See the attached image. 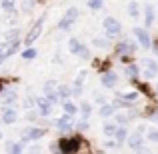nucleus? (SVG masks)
Masks as SVG:
<instances>
[{
  "label": "nucleus",
  "mask_w": 158,
  "mask_h": 154,
  "mask_svg": "<svg viewBox=\"0 0 158 154\" xmlns=\"http://www.w3.org/2000/svg\"><path fill=\"white\" fill-rule=\"evenodd\" d=\"M118 96L122 98V100L126 102L128 106H132V104H134V102H136V100L140 98V92H136V90H130V92H120Z\"/></svg>",
  "instance_id": "6ab92c4d"
},
{
  "label": "nucleus",
  "mask_w": 158,
  "mask_h": 154,
  "mask_svg": "<svg viewBox=\"0 0 158 154\" xmlns=\"http://www.w3.org/2000/svg\"><path fill=\"white\" fill-rule=\"evenodd\" d=\"M78 110H80L82 118H90V114H92V106H90V102H82Z\"/></svg>",
  "instance_id": "c756f323"
},
{
  "label": "nucleus",
  "mask_w": 158,
  "mask_h": 154,
  "mask_svg": "<svg viewBox=\"0 0 158 154\" xmlns=\"http://www.w3.org/2000/svg\"><path fill=\"white\" fill-rule=\"evenodd\" d=\"M102 26H104V30H106V36H108V38L120 36V32H122V24H120L118 20L114 18V16H106L104 22H102Z\"/></svg>",
  "instance_id": "0eeeda50"
},
{
  "label": "nucleus",
  "mask_w": 158,
  "mask_h": 154,
  "mask_svg": "<svg viewBox=\"0 0 158 154\" xmlns=\"http://www.w3.org/2000/svg\"><path fill=\"white\" fill-rule=\"evenodd\" d=\"M144 24H146V28H150L154 24V6L152 4L144 6Z\"/></svg>",
  "instance_id": "a211bd4d"
},
{
  "label": "nucleus",
  "mask_w": 158,
  "mask_h": 154,
  "mask_svg": "<svg viewBox=\"0 0 158 154\" xmlns=\"http://www.w3.org/2000/svg\"><path fill=\"white\" fill-rule=\"evenodd\" d=\"M74 128H76V130H88V118H82L80 122H76Z\"/></svg>",
  "instance_id": "c9c22d12"
},
{
  "label": "nucleus",
  "mask_w": 158,
  "mask_h": 154,
  "mask_svg": "<svg viewBox=\"0 0 158 154\" xmlns=\"http://www.w3.org/2000/svg\"><path fill=\"white\" fill-rule=\"evenodd\" d=\"M42 88H44V94H48V92H56V90H58V82H56V80H46Z\"/></svg>",
  "instance_id": "7c9ffc66"
},
{
  "label": "nucleus",
  "mask_w": 158,
  "mask_h": 154,
  "mask_svg": "<svg viewBox=\"0 0 158 154\" xmlns=\"http://www.w3.org/2000/svg\"><path fill=\"white\" fill-rule=\"evenodd\" d=\"M82 90H84V86L72 84V96H82Z\"/></svg>",
  "instance_id": "4c0bfd02"
},
{
  "label": "nucleus",
  "mask_w": 158,
  "mask_h": 154,
  "mask_svg": "<svg viewBox=\"0 0 158 154\" xmlns=\"http://www.w3.org/2000/svg\"><path fill=\"white\" fill-rule=\"evenodd\" d=\"M100 82H102V86H106V88H114L116 82H118V74L112 72V70H106V72H102Z\"/></svg>",
  "instance_id": "4468645a"
},
{
  "label": "nucleus",
  "mask_w": 158,
  "mask_h": 154,
  "mask_svg": "<svg viewBox=\"0 0 158 154\" xmlns=\"http://www.w3.org/2000/svg\"><path fill=\"white\" fill-rule=\"evenodd\" d=\"M0 102H2V106H14L18 102V92L14 88H4L0 92Z\"/></svg>",
  "instance_id": "9b49d317"
},
{
  "label": "nucleus",
  "mask_w": 158,
  "mask_h": 154,
  "mask_svg": "<svg viewBox=\"0 0 158 154\" xmlns=\"http://www.w3.org/2000/svg\"><path fill=\"white\" fill-rule=\"evenodd\" d=\"M0 8H2L6 14L16 10V0H0Z\"/></svg>",
  "instance_id": "393cba45"
},
{
  "label": "nucleus",
  "mask_w": 158,
  "mask_h": 154,
  "mask_svg": "<svg viewBox=\"0 0 158 154\" xmlns=\"http://www.w3.org/2000/svg\"><path fill=\"white\" fill-rule=\"evenodd\" d=\"M136 42H132V40H120L118 44H116V52L120 54V56H128V54H134L136 52Z\"/></svg>",
  "instance_id": "f8f14e48"
},
{
  "label": "nucleus",
  "mask_w": 158,
  "mask_h": 154,
  "mask_svg": "<svg viewBox=\"0 0 158 154\" xmlns=\"http://www.w3.org/2000/svg\"><path fill=\"white\" fill-rule=\"evenodd\" d=\"M146 140H148V142H158V130L148 128V130H146Z\"/></svg>",
  "instance_id": "473e14b6"
},
{
  "label": "nucleus",
  "mask_w": 158,
  "mask_h": 154,
  "mask_svg": "<svg viewBox=\"0 0 158 154\" xmlns=\"http://www.w3.org/2000/svg\"><path fill=\"white\" fill-rule=\"evenodd\" d=\"M116 128H118V124H116V122H108V120H106V122L102 124V132H104L106 136H114Z\"/></svg>",
  "instance_id": "bb28decb"
},
{
  "label": "nucleus",
  "mask_w": 158,
  "mask_h": 154,
  "mask_svg": "<svg viewBox=\"0 0 158 154\" xmlns=\"http://www.w3.org/2000/svg\"><path fill=\"white\" fill-rule=\"evenodd\" d=\"M94 94H96V96H94V100H96L98 104H104V102H106V100H104V96H102L100 92H94Z\"/></svg>",
  "instance_id": "79ce46f5"
},
{
  "label": "nucleus",
  "mask_w": 158,
  "mask_h": 154,
  "mask_svg": "<svg viewBox=\"0 0 158 154\" xmlns=\"http://www.w3.org/2000/svg\"><path fill=\"white\" fill-rule=\"evenodd\" d=\"M140 68H142L144 78H156V74H158V62L152 60V58H142V60H140Z\"/></svg>",
  "instance_id": "6e6552de"
},
{
  "label": "nucleus",
  "mask_w": 158,
  "mask_h": 154,
  "mask_svg": "<svg viewBox=\"0 0 158 154\" xmlns=\"http://www.w3.org/2000/svg\"><path fill=\"white\" fill-rule=\"evenodd\" d=\"M44 96H46L48 100H50V102L54 104V106H56V104H60V102H62V98L58 96V92H48V94H44Z\"/></svg>",
  "instance_id": "f704fd0d"
},
{
  "label": "nucleus",
  "mask_w": 158,
  "mask_h": 154,
  "mask_svg": "<svg viewBox=\"0 0 158 154\" xmlns=\"http://www.w3.org/2000/svg\"><path fill=\"white\" fill-rule=\"evenodd\" d=\"M124 74H126L128 78H136L140 74V64H136V62H126V66H124Z\"/></svg>",
  "instance_id": "dca6fc26"
},
{
  "label": "nucleus",
  "mask_w": 158,
  "mask_h": 154,
  "mask_svg": "<svg viewBox=\"0 0 158 154\" xmlns=\"http://www.w3.org/2000/svg\"><path fill=\"white\" fill-rule=\"evenodd\" d=\"M114 112H116V106H114V104H106L104 102L100 106V116H102V118H108V116H112Z\"/></svg>",
  "instance_id": "a878e982"
},
{
  "label": "nucleus",
  "mask_w": 158,
  "mask_h": 154,
  "mask_svg": "<svg viewBox=\"0 0 158 154\" xmlns=\"http://www.w3.org/2000/svg\"><path fill=\"white\" fill-rule=\"evenodd\" d=\"M34 2H36V0H24V2H22V12H30L32 6H34Z\"/></svg>",
  "instance_id": "e433bc0d"
},
{
  "label": "nucleus",
  "mask_w": 158,
  "mask_h": 154,
  "mask_svg": "<svg viewBox=\"0 0 158 154\" xmlns=\"http://www.w3.org/2000/svg\"><path fill=\"white\" fill-rule=\"evenodd\" d=\"M4 150H6V152H14V154H18V152H22V150H24V142L6 140V142H4Z\"/></svg>",
  "instance_id": "f3484780"
},
{
  "label": "nucleus",
  "mask_w": 158,
  "mask_h": 154,
  "mask_svg": "<svg viewBox=\"0 0 158 154\" xmlns=\"http://www.w3.org/2000/svg\"><path fill=\"white\" fill-rule=\"evenodd\" d=\"M132 118V114H118L116 116V120H118V124H126L128 120Z\"/></svg>",
  "instance_id": "58836bf2"
},
{
  "label": "nucleus",
  "mask_w": 158,
  "mask_h": 154,
  "mask_svg": "<svg viewBox=\"0 0 158 154\" xmlns=\"http://www.w3.org/2000/svg\"><path fill=\"white\" fill-rule=\"evenodd\" d=\"M0 140H2V130H0Z\"/></svg>",
  "instance_id": "49530a36"
},
{
  "label": "nucleus",
  "mask_w": 158,
  "mask_h": 154,
  "mask_svg": "<svg viewBox=\"0 0 158 154\" xmlns=\"http://www.w3.org/2000/svg\"><path fill=\"white\" fill-rule=\"evenodd\" d=\"M8 44H10V42H6V40H2V42H0V56H4V52H6Z\"/></svg>",
  "instance_id": "a19ab883"
},
{
  "label": "nucleus",
  "mask_w": 158,
  "mask_h": 154,
  "mask_svg": "<svg viewBox=\"0 0 158 154\" xmlns=\"http://www.w3.org/2000/svg\"><path fill=\"white\" fill-rule=\"evenodd\" d=\"M52 124L58 128L60 132H70L74 128V120H72V116L70 114H62L60 118H56V120H52Z\"/></svg>",
  "instance_id": "9d476101"
},
{
  "label": "nucleus",
  "mask_w": 158,
  "mask_h": 154,
  "mask_svg": "<svg viewBox=\"0 0 158 154\" xmlns=\"http://www.w3.org/2000/svg\"><path fill=\"white\" fill-rule=\"evenodd\" d=\"M86 76H88V70H86V68H82L80 72L76 74V78H74V84H80V86H84V82H86Z\"/></svg>",
  "instance_id": "2f4dec72"
},
{
  "label": "nucleus",
  "mask_w": 158,
  "mask_h": 154,
  "mask_svg": "<svg viewBox=\"0 0 158 154\" xmlns=\"http://www.w3.org/2000/svg\"><path fill=\"white\" fill-rule=\"evenodd\" d=\"M114 140L118 144H122L124 140H128V130H126V126H118L116 128V132H114Z\"/></svg>",
  "instance_id": "5701e85b"
},
{
  "label": "nucleus",
  "mask_w": 158,
  "mask_h": 154,
  "mask_svg": "<svg viewBox=\"0 0 158 154\" xmlns=\"http://www.w3.org/2000/svg\"><path fill=\"white\" fill-rule=\"evenodd\" d=\"M44 134H46V128H40V126H26L22 132H20V142H24V144L36 142V140H40Z\"/></svg>",
  "instance_id": "7ed1b4c3"
},
{
  "label": "nucleus",
  "mask_w": 158,
  "mask_h": 154,
  "mask_svg": "<svg viewBox=\"0 0 158 154\" xmlns=\"http://www.w3.org/2000/svg\"><path fill=\"white\" fill-rule=\"evenodd\" d=\"M134 36H136V40H138V44L142 48H150V36H148V32H146V28H140V26H136L134 28Z\"/></svg>",
  "instance_id": "ddd939ff"
},
{
  "label": "nucleus",
  "mask_w": 158,
  "mask_h": 154,
  "mask_svg": "<svg viewBox=\"0 0 158 154\" xmlns=\"http://www.w3.org/2000/svg\"><path fill=\"white\" fill-rule=\"evenodd\" d=\"M20 38V28H10L8 32H4V40L6 42H12V40H18Z\"/></svg>",
  "instance_id": "cd10ccee"
},
{
  "label": "nucleus",
  "mask_w": 158,
  "mask_h": 154,
  "mask_svg": "<svg viewBox=\"0 0 158 154\" xmlns=\"http://www.w3.org/2000/svg\"><path fill=\"white\" fill-rule=\"evenodd\" d=\"M54 64H62V56H60V54H56V56H54Z\"/></svg>",
  "instance_id": "37998d69"
},
{
  "label": "nucleus",
  "mask_w": 158,
  "mask_h": 154,
  "mask_svg": "<svg viewBox=\"0 0 158 154\" xmlns=\"http://www.w3.org/2000/svg\"><path fill=\"white\" fill-rule=\"evenodd\" d=\"M128 146L132 148V150H142L144 148V134L142 132H136V134H132V136H128Z\"/></svg>",
  "instance_id": "2eb2a0df"
},
{
  "label": "nucleus",
  "mask_w": 158,
  "mask_h": 154,
  "mask_svg": "<svg viewBox=\"0 0 158 154\" xmlns=\"http://www.w3.org/2000/svg\"><path fill=\"white\" fill-rule=\"evenodd\" d=\"M28 150H30V152H40V150H42V148H40L38 144H36V146H30V148H28Z\"/></svg>",
  "instance_id": "c03bdc74"
},
{
  "label": "nucleus",
  "mask_w": 158,
  "mask_h": 154,
  "mask_svg": "<svg viewBox=\"0 0 158 154\" xmlns=\"http://www.w3.org/2000/svg\"><path fill=\"white\" fill-rule=\"evenodd\" d=\"M34 108L38 110L40 118H48V116L52 114V110H54V104L48 100L46 96H36L34 98Z\"/></svg>",
  "instance_id": "39448f33"
},
{
  "label": "nucleus",
  "mask_w": 158,
  "mask_h": 154,
  "mask_svg": "<svg viewBox=\"0 0 158 154\" xmlns=\"http://www.w3.org/2000/svg\"><path fill=\"white\" fill-rule=\"evenodd\" d=\"M128 14H130V18L132 20H136L140 16V8H138V2H134V0H132L130 4H128Z\"/></svg>",
  "instance_id": "c85d7f7f"
},
{
  "label": "nucleus",
  "mask_w": 158,
  "mask_h": 154,
  "mask_svg": "<svg viewBox=\"0 0 158 154\" xmlns=\"http://www.w3.org/2000/svg\"><path fill=\"white\" fill-rule=\"evenodd\" d=\"M80 144H82V140L78 138V136H66V138L58 140V150L64 152V154L78 152V150H80Z\"/></svg>",
  "instance_id": "20e7f679"
},
{
  "label": "nucleus",
  "mask_w": 158,
  "mask_h": 154,
  "mask_svg": "<svg viewBox=\"0 0 158 154\" xmlns=\"http://www.w3.org/2000/svg\"><path fill=\"white\" fill-rule=\"evenodd\" d=\"M58 96L62 98V102L64 100H68V96H72V86H68V84H58Z\"/></svg>",
  "instance_id": "aec40b11"
},
{
  "label": "nucleus",
  "mask_w": 158,
  "mask_h": 154,
  "mask_svg": "<svg viewBox=\"0 0 158 154\" xmlns=\"http://www.w3.org/2000/svg\"><path fill=\"white\" fill-rule=\"evenodd\" d=\"M90 46L98 48V50H104V48L110 46V44H108V38H102V36H94L92 42H90Z\"/></svg>",
  "instance_id": "4be33fe9"
},
{
  "label": "nucleus",
  "mask_w": 158,
  "mask_h": 154,
  "mask_svg": "<svg viewBox=\"0 0 158 154\" xmlns=\"http://www.w3.org/2000/svg\"><path fill=\"white\" fill-rule=\"evenodd\" d=\"M150 120H152V122H158V112H152V114H150Z\"/></svg>",
  "instance_id": "a18cd8bd"
},
{
  "label": "nucleus",
  "mask_w": 158,
  "mask_h": 154,
  "mask_svg": "<svg viewBox=\"0 0 158 154\" xmlns=\"http://www.w3.org/2000/svg\"><path fill=\"white\" fill-rule=\"evenodd\" d=\"M104 6V0H88V8L90 10H100Z\"/></svg>",
  "instance_id": "72a5a7b5"
},
{
  "label": "nucleus",
  "mask_w": 158,
  "mask_h": 154,
  "mask_svg": "<svg viewBox=\"0 0 158 154\" xmlns=\"http://www.w3.org/2000/svg\"><path fill=\"white\" fill-rule=\"evenodd\" d=\"M44 20H46V16L42 14V16H40V18L34 22V24H32V28L28 30V34L24 36V40H22L24 46H32V44H34L36 40L40 38V34H42V28H44Z\"/></svg>",
  "instance_id": "f257e3e1"
},
{
  "label": "nucleus",
  "mask_w": 158,
  "mask_h": 154,
  "mask_svg": "<svg viewBox=\"0 0 158 154\" xmlns=\"http://www.w3.org/2000/svg\"><path fill=\"white\" fill-rule=\"evenodd\" d=\"M18 120V110L16 106H2V114H0V122H4L6 126L14 124Z\"/></svg>",
  "instance_id": "1a4fd4ad"
},
{
  "label": "nucleus",
  "mask_w": 158,
  "mask_h": 154,
  "mask_svg": "<svg viewBox=\"0 0 158 154\" xmlns=\"http://www.w3.org/2000/svg\"><path fill=\"white\" fill-rule=\"evenodd\" d=\"M78 14H80V12H78V8H76V6H70L68 10L64 12V16L58 20V30H60V32H68L70 28L74 26V22H76Z\"/></svg>",
  "instance_id": "f03ea898"
},
{
  "label": "nucleus",
  "mask_w": 158,
  "mask_h": 154,
  "mask_svg": "<svg viewBox=\"0 0 158 154\" xmlns=\"http://www.w3.org/2000/svg\"><path fill=\"white\" fill-rule=\"evenodd\" d=\"M156 94H158V84H156Z\"/></svg>",
  "instance_id": "de8ad7c7"
},
{
  "label": "nucleus",
  "mask_w": 158,
  "mask_h": 154,
  "mask_svg": "<svg viewBox=\"0 0 158 154\" xmlns=\"http://www.w3.org/2000/svg\"><path fill=\"white\" fill-rule=\"evenodd\" d=\"M24 108H26V110H28V108H34V98H32V96L24 98Z\"/></svg>",
  "instance_id": "ea45409f"
},
{
  "label": "nucleus",
  "mask_w": 158,
  "mask_h": 154,
  "mask_svg": "<svg viewBox=\"0 0 158 154\" xmlns=\"http://www.w3.org/2000/svg\"><path fill=\"white\" fill-rule=\"evenodd\" d=\"M68 52H70V54H76V56H80L82 60H88V58H90L88 46H84V44H82L78 38H70V40H68Z\"/></svg>",
  "instance_id": "423d86ee"
},
{
  "label": "nucleus",
  "mask_w": 158,
  "mask_h": 154,
  "mask_svg": "<svg viewBox=\"0 0 158 154\" xmlns=\"http://www.w3.org/2000/svg\"><path fill=\"white\" fill-rule=\"evenodd\" d=\"M20 56H22V60H34V58L38 56V52H36V48H32V46H26L22 52H20Z\"/></svg>",
  "instance_id": "b1692460"
},
{
  "label": "nucleus",
  "mask_w": 158,
  "mask_h": 154,
  "mask_svg": "<svg viewBox=\"0 0 158 154\" xmlns=\"http://www.w3.org/2000/svg\"><path fill=\"white\" fill-rule=\"evenodd\" d=\"M62 110H64V114H70V116H76L78 112H80L76 104L70 102V100H64V102H62Z\"/></svg>",
  "instance_id": "412c9836"
}]
</instances>
